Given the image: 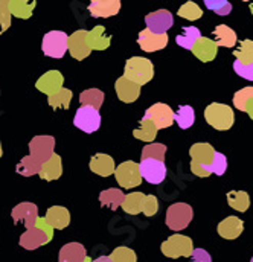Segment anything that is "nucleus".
I'll use <instances>...</instances> for the list:
<instances>
[{"label":"nucleus","mask_w":253,"mask_h":262,"mask_svg":"<svg viewBox=\"0 0 253 262\" xmlns=\"http://www.w3.org/2000/svg\"><path fill=\"white\" fill-rule=\"evenodd\" d=\"M214 154H215V149L212 148L210 143H206V142L194 143L189 149L191 171L197 177H209L210 174L206 171V168L212 163Z\"/></svg>","instance_id":"1"},{"label":"nucleus","mask_w":253,"mask_h":262,"mask_svg":"<svg viewBox=\"0 0 253 262\" xmlns=\"http://www.w3.org/2000/svg\"><path fill=\"white\" fill-rule=\"evenodd\" d=\"M124 76L126 79L139 84L140 87L143 84H148L153 76H154V66L151 60L143 58V57H131L126 60L125 69H124Z\"/></svg>","instance_id":"2"},{"label":"nucleus","mask_w":253,"mask_h":262,"mask_svg":"<svg viewBox=\"0 0 253 262\" xmlns=\"http://www.w3.org/2000/svg\"><path fill=\"white\" fill-rule=\"evenodd\" d=\"M204 119L215 130L226 131L232 128L234 121H235V115H234V110L229 105L212 102L204 110Z\"/></svg>","instance_id":"3"},{"label":"nucleus","mask_w":253,"mask_h":262,"mask_svg":"<svg viewBox=\"0 0 253 262\" xmlns=\"http://www.w3.org/2000/svg\"><path fill=\"white\" fill-rule=\"evenodd\" d=\"M162 253L166 256V258H171V259H177L180 256L183 258H189L194 253V243L189 236H185V235H173L170 236L166 241L162 243V247H160Z\"/></svg>","instance_id":"4"},{"label":"nucleus","mask_w":253,"mask_h":262,"mask_svg":"<svg viewBox=\"0 0 253 262\" xmlns=\"http://www.w3.org/2000/svg\"><path fill=\"white\" fill-rule=\"evenodd\" d=\"M69 49V35L63 31H51L43 37L41 51L51 58H63Z\"/></svg>","instance_id":"5"},{"label":"nucleus","mask_w":253,"mask_h":262,"mask_svg":"<svg viewBox=\"0 0 253 262\" xmlns=\"http://www.w3.org/2000/svg\"><path fill=\"white\" fill-rule=\"evenodd\" d=\"M194 216V210L189 204L186 203H176L173 206L168 207L166 210V226L171 230H183L189 226V223L192 221Z\"/></svg>","instance_id":"6"},{"label":"nucleus","mask_w":253,"mask_h":262,"mask_svg":"<svg viewBox=\"0 0 253 262\" xmlns=\"http://www.w3.org/2000/svg\"><path fill=\"white\" fill-rule=\"evenodd\" d=\"M115 177L116 182L121 185V188L124 189H131L136 188L142 183V176H140V169H139V163L136 162H124L121 163L116 171H115Z\"/></svg>","instance_id":"7"},{"label":"nucleus","mask_w":253,"mask_h":262,"mask_svg":"<svg viewBox=\"0 0 253 262\" xmlns=\"http://www.w3.org/2000/svg\"><path fill=\"white\" fill-rule=\"evenodd\" d=\"M73 125L81 131L92 134L101 127V115L92 107H79L73 118Z\"/></svg>","instance_id":"8"},{"label":"nucleus","mask_w":253,"mask_h":262,"mask_svg":"<svg viewBox=\"0 0 253 262\" xmlns=\"http://www.w3.org/2000/svg\"><path fill=\"white\" fill-rule=\"evenodd\" d=\"M145 118L153 121L154 125L157 127V130L170 128L176 122V113L173 112V108L166 104H162V102L151 105L145 112Z\"/></svg>","instance_id":"9"},{"label":"nucleus","mask_w":253,"mask_h":262,"mask_svg":"<svg viewBox=\"0 0 253 262\" xmlns=\"http://www.w3.org/2000/svg\"><path fill=\"white\" fill-rule=\"evenodd\" d=\"M55 148V139L52 136H37L29 142V151L31 156L38 159L41 163H46L52 159Z\"/></svg>","instance_id":"10"},{"label":"nucleus","mask_w":253,"mask_h":262,"mask_svg":"<svg viewBox=\"0 0 253 262\" xmlns=\"http://www.w3.org/2000/svg\"><path fill=\"white\" fill-rule=\"evenodd\" d=\"M139 169H140V176L143 180H146L151 185H159L165 180L166 177V166L165 162H159V160H153V159H146V160H140L139 163Z\"/></svg>","instance_id":"11"},{"label":"nucleus","mask_w":253,"mask_h":262,"mask_svg":"<svg viewBox=\"0 0 253 262\" xmlns=\"http://www.w3.org/2000/svg\"><path fill=\"white\" fill-rule=\"evenodd\" d=\"M11 216L14 220V223L17 224L18 221H23L26 230L32 229L37 226V221H38V207L37 204L34 203H29V201H25V203H18L12 212H11Z\"/></svg>","instance_id":"12"},{"label":"nucleus","mask_w":253,"mask_h":262,"mask_svg":"<svg viewBox=\"0 0 253 262\" xmlns=\"http://www.w3.org/2000/svg\"><path fill=\"white\" fill-rule=\"evenodd\" d=\"M145 23H146V29H150L154 34L163 35V34L168 32V29H171V26L174 23V18H173V14L170 11L159 9V11H154V12L148 14L145 17Z\"/></svg>","instance_id":"13"},{"label":"nucleus","mask_w":253,"mask_h":262,"mask_svg":"<svg viewBox=\"0 0 253 262\" xmlns=\"http://www.w3.org/2000/svg\"><path fill=\"white\" fill-rule=\"evenodd\" d=\"M87 35H89V31L79 29V31H75L69 37V54L78 61L86 60L92 52V49L87 43Z\"/></svg>","instance_id":"14"},{"label":"nucleus","mask_w":253,"mask_h":262,"mask_svg":"<svg viewBox=\"0 0 253 262\" xmlns=\"http://www.w3.org/2000/svg\"><path fill=\"white\" fill-rule=\"evenodd\" d=\"M64 84V76L61 75V72L58 70H49L46 72L45 75H41L38 78V81L35 82V87L38 92L48 95V96H52L55 95L57 92H60L63 89Z\"/></svg>","instance_id":"15"},{"label":"nucleus","mask_w":253,"mask_h":262,"mask_svg":"<svg viewBox=\"0 0 253 262\" xmlns=\"http://www.w3.org/2000/svg\"><path fill=\"white\" fill-rule=\"evenodd\" d=\"M52 238L49 236V233L46 230H43L41 227L35 226L29 230H26L22 236H20V241L18 244L26 249V250H35L41 246H46Z\"/></svg>","instance_id":"16"},{"label":"nucleus","mask_w":253,"mask_h":262,"mask_svg":"<svg viewBox=\"0 0 253 262\" xmlns=\"http://www.w3.org/2000/svg\"><path fill=\"white\" fill-rule=\"evenodd\" d=\"M137 43H139L142 51H145V52H156V51H160V49L166 48L168 35L166 34L159 35V34L151 32L150 29H143V31L139 32Z\"/></svg>","instance_id":"17"},{"label":"nucleus","mask_w":253,"mask_h":262,"mask_svg":"<svg viewBox=\"0 0 253 262\" xmlns=\"http://www.w3.org/2000/svg\"><path fill=\"white\" fill-rule=\"evenodd\" d=\"M121 9L119 0H93L89 5V11L96 18H107L116 15Z\"/></svg>","instance_id":"18"},{"label":"nucleus","mask_w":253,"mask_h":262,"mask_svg":"<svg viewBox=\"0 0 253 262\" xmlns=\"http://www.w3.org/2000/svg\"><path fill=\"white\" fill-rule=\"evenodd\" d=\"M192 54L195 55V58H198L201 63H209L212 60H215L217 54H218V46L215 41H212L210 38L206 37H200L198 41L195 43V46L192 48Z\"/></svg>","instance_id":"19"},{"label":"nucleus","mask_w":253,"mask_h":262,"mask_svg":"<svg viewBox=\"0 0 253 262\" xmlns=\"http://www.w3.org/2000/svg\"><path fill=\"white\" fill-rule=\"evenodd\" d=\"M115 90L118 93V98L125 102V104H130V102H134L139 95H140V85L126 79L125 76H121L116 82H115Z\"/></svg>","instance_id":"20"},{"label":"nucleus","mask_w":253,"mask_h":262,"mask_svg":"<svg viewBox=\"0 0 253 262\" xmlns=\"http://www.w3.org/2000/svg\"><path fill=\"white\" fill-rule=\"evenodd\" d=\"M90 171L101 177H109L115 174L116 166H115L113 157H110L109 154H101V152L95 154L90 160Z\"/></svg>","instance_id":"21"},{"label":"nucleus","mask_w":253,"mask_h":262,"mask_svg":"<svg viewBox=\"0 0 253 262\" xmlns=\"http://www.w3.org/2000/svg\"><path fill=\"white\" fill-rule=\"evenodd\" d=\"M217 230L218 235L224 239H237L244 230V223L237 216H227L218 224Z\"/></svg>","instance_id":"22"},{"label":"nucleus","mask_w":253,"mask_h":262,"mask_svg":"<svg viewBox=\"0 0 253 262\" xmlns=\"http://www.w3.org/2000/svg\"><path fill=\"white\" fill-rule=\"evenodd\" d=\"M46 221L55 230H63L70 224V213L63 206H52L46 212Z\"/></svg>","instance_id":"23"},{"label":"nucleus","mask_w":253,"mask_h":262,"mask_svg":"<svg viewBox=\"0 0 253 262\" xmlns=\"http://www.w3.org/2000/svg\"><path fill=\"white\" fill-rule=\"evenodd\" d=\"M87 259V253L82 244L79 243H69L61 247L58 262H84Z\"/></svg>","instance_id":"24"},{"label":"nucleus","mask_w":253,"mask_h":262,"mask_svg":"<svg viewBox=\"0 0 253 262\" xmlns=\"http://www.w3.org/2000/svg\"><path fill=\"white\" fill-rule=\"evenodd\" d=\"M63 174V163H61V157L58 154H54L51 160H48L46 163H43L41 171H40V179L45 182H54L58 180Z\"/></svg>","instance_id":"25"},{"label":"nucleus","mask_w":253,"mask_h":262,"mask_svg":"<svg viewBox=\"0 0 253 262\" xmlns=\"http://www.w3.org/2000/svg\"><path fill=\"white\" fill-rule=\"evenodd\" d=\"M112 37L106 35V29L102 26H96L92 31H89L87 35V43L92 51H106L110 48Z\"/></svg>","instance_id":"26"},{"label":"nucleus","mask_w":253,"mask_h":262,"mask_svg":"<svg viewBox=\"0 0 253 262\" xmlns=\"http://www.w3.org/2000/svg\"><path fill=\"white\" fill-rule=\"evenodd\" d=\"M6 5L11 11V14L17 18L28 20L34 14V8L37 2H28V0H6Z\"/></svg>","instance_id":"27"},{"label":"nucleus","mask_w":253,"mask_h":262,"mask_svg":"<svg viewBox=\"0 0 253 262\" xmlns=\"http://www.w3.org/2000/svg\"><path fill=\"white\" fill-rule=\"evenodd\" d=\"M41 166H43V163L38 159H35L32 156H26L17 163L15 172L23 176V177H31V176H35V174H40Z\"/></svg>","instance_id":"28"},{"label":"nucleus","mask_w":253,"mask_h":262,"mask_svg":"<svg viewBox=\"0 0 253 262\" xmlns=\"http://www.w3.org/2000/svg\"><path fill=\"white\" fill-rule=\"evenodd\" d=\"M215 35V43L217 46L223 48H234L237 45V34L232 28L226 25H218L214 31Z\"/></svg>","instance_id":"29"},{"label":"nucleus","mask_w":253,"mask_h":262,"mask_svg":"<svg viewBox=\"0 0 253 262\" xmlns=\"http://www.w3.org/2000/svg\"><path fill=\"white\" fill-rule=\"evenodd\" d=\"M145 198L146 195L142 194V192H133V194H126L124 198V203H122V209L125 213L130 215H137L143 210V203H145Z\"/></svg>","instance_id":"30"},{"label":"nucleus","mask_w":253,"mask_h":262,"mask_svg":"<svg viewBox=\"0 0 253 262\" xmlns=\"http://www.w3.org/2000/svg\"><path fill=\"white\" fill-rule=\"evenodd\" d=\"M124 198H125L124 192H122L121 189H116V188H110V189L102 191V192L99 194V201H101V204L110 207L112 210H116L119 206H122Z\"/></svg>","instance_id":"31"},{"label":"nucleus","mask_w":253,"mask_h":262,"mask_svg":"<svg viewBox=\"0 0 253 262\" xmlns=\"http://www.w3.org/2000/svg\"><path fill=\"white\" fill-rule=\"evenodd\" d=\"M200 31L198 28L195 26H188V28H183L182 34L176 37V43L183 48V49H188V51H192V48L195 46V43L198 41L200 38Z\"/></svg>","instance_id":"32"},{"label":"nucleus","mask_w":253,"mask_h":262,"mask_svg":"<svg viewBox=\"0 0 253 262\" xmlns=\"http://www.w3.org/2000/svg\"><path fill=\"white\" fill-rule=\"evenodd\" d=\"M157 131L159 130L154 125V122L143 116L140 121V127L133 131V136L139 140H143V142H153L157 136Z\"/></svg>","instance_id":"33"},{"label":"nucleus","mask_w":253,"mask_h":262,"mask_svg":"<svg viewBox=\"0 0 253 262\" xmlns=\"http://www.w3.org/2000/svg\"><path fill=\"white\" fill-rule=\"evenodd\" d=\"M79 102L82 104V107H92V108L98 110L104 102V93L98 89L84 90L79 95Z\"/></svg>","instance_id":"34"},{"label":"nucleus","mask_w":253,"mask_h":262,"mask_svg":"<svg viewBox=\"0 0 253 262\" xmlns=\"http://www.w3.org/2000/svg\"><path fill=\"white\" fill-rule=\"evenodd\" d=\"M227 203L232 209L238 212H246L250 206V198L246 191H230L227 192Z\"/></svg>","instance_id":"35"},{"label":"nucleus","mask_w":253,"mask_h":262,"mask_svg":"<svg viewBox=\"0 0 253 262\" xmlns=\"http://www.w3.org/2000/svg\"><path fill=\"white\" fill-rule=\"evenodd\" d=\"M72 90H69V89H61L60 92H57L55 95H52V96H48V104L54 108V110H57V108H63V110H67L69 108V105H70V102H72Z\"/></svg>","instance_id":"36"},{"label":"nucleus","mask_w":253,"mask_h":262,"mask_svg":"<svg viewBox=\"0 0 253 262\" xmlns=\"http://www.w3.org/2000/svg\"><path fill=\"white\" fill-rule=\"evenodd\" d=\"M165 156H166V145H163V143H150V145L143 146L140 157H142V160L153 159V160L165 162Z\"/></svg>","instance_id":"37"},{"label":"nucleus","mask_w":253,"mask_h":262,"mask_svg":"<svg viewBox=\"0 0 253 262\" xmlns=\"http://www.w3.org/2000/svg\"><path fill=\"white\" fill-rule=\"evenodd\" d=\"M234 55L237 58V61H240L241 64L249 66L253 64V41L252 40H243L240 43V49L234 51Z\"/></svg>","instance_id":"38"},{"label":"nucleus","mask_w":253,"mask_h":262,"mask_svg":"<svg viewBox=\"0 0 253 262\" xmlns=\"http://www.w3.org/2000/svg\"><path fill=\"white\" fill-rule=\"evenodd\" d=\"M194 121H195V113L191 105H182L176 113V122L182 130H188L189 127H192Z\"/></svg>","instance_id":"39"},{"label":"nucleus","mask_w":253,"mask_h":262,"mask_svg":"<svg viewBox=\"0 0 253 262\" xmlns=\"http://www.w3.org/2000/svg\"><path fill=\"white\" fill-rule=\"evenodd\" d=\"M253 99V87H244L234 95V105L240 112H246L247 104Z\"/></svg>","instance_id":"40"},{"label":"nucleus","mask_w":253,"mask_h":262,"mask_svg":"<svg viewBox=\"0 0 253 262\" xmlns=\"http://www.w3.org/2000/svg\"><path fill=\"white\" fill-rule=\"evenodd\" d=\"M227 169V159L223 152H218L215 151L214 154V160L212 163L206 168V171L209 174H215V176H223Z\"/></svg>","instance_id":"41"},{"label":"nucleus","mask_w":253,"mask_h":262,"mask_svg":"<svg viewBox=\"0 0 253 262\" xmlns=\"http://www.w3.org/2000/svg\"><path fill=\"white\" fill-rule=\"evenodd\" d=\"M177 14H179V17H182V18H186V20L194 21V20H198V18L203 15V11H201V8H200L197 3H194V2H186L185 5L180 6V9L177 11Z\"/></svg>","instance_id":"42"},{"label":"nucleus","mask_w":253,"mask_h":262,"mask_svg":"<svg viewBox=\"0 0 253 262\" xmlns=\"http://www.w3.org/2000/svg\"><path fill=\"white\" fill-rule=\"evenodd\" d=\"M113 262H137V256L134 253V250L128 249V247H118L112 252L110 255Z\"/></svg>","instance_id":"43"},{"label":"nucleus","mask_w":253,"mask_h":262,"mask_svg":"<svg viewBox=\"0 0 253 262\" xmlns=\"http://www.w3.org/2000/svg\"><path fill=\"white\" fill-rule=\"evenodd\" d=\"M204 5L218 15H229L232 11V5L227 0H204Z\"/></svg>","instance_id":"44"},{"label":"nucleus","mask_w":253,"mask_h":262,"mask_svg":"<svg viewBox=\"0 0 253 262\" xmlns=\"http://www.w3.org/2000/svg\"><path fill=\"white\" fill-rule=\"evenodd\" d=\"M11 11L6 5V0H0V34L6 32L11 28Z\"/></svg>","instance_id":"45"},{"label":"nucleus","mask_w":253,"mask_h":262,"mask_svg":"<svg viewBox=\"0 0 253 262\" xmlns=\"http://www.w3.org/2000/svg\"><path fill=\"white\" fill-rule=\"evenodd\" d=\"M146 216H154L159 212V201L154 195H146L145 203H143V210H142Z\"/></svg>","instance_id":"46"},{"label":"nucleus","mask_w":253,"mask_h":262,"mask_svg":"<svg viewBox=\"0 0 253 262\" xmlns=\"http://www.w3.org/2000/svg\"><path fill=\"white\" fill-rule=\"evenodd\" d=\"M234 70H235V73L240 75L241 78L249 79V81H253V64L244 66L241 64L240 61L235 60V63H234Z\"/></svg>","instance_id":"47"},{"label":"nucleus","mask_w":253,"mask_h":262,"mask_svg":"<svg viewBox=\"0 0 253 262\" xmlns=\"http://www.w3.org/2000/svg\"><path fill=\"white\" fill-rule=\"evenodd\" d=\"M189 262H212V259H210V255L206 250L195 249L194 253H192V256H191Z\"/></svg>","instance_id":"48"},{"label":"nucleus","mask_w":253,"mask_h":262,"mask_svg":"<svg viewBox=\"0 0 253 262\" xmlns=\"http://www.w3.org/2000/svg\"><path fill=\"white\" fill-rule=\"evenodd\" d=\"M246 113L250 116V119L253 121V99L249 102V104H247V107H246Z\"/></svg>","instance_id":"49"},{"label":"nucleus","mask_w":253,"mask_h":262,"mask_svg":"<svg viewBox=\"0 0 253 262\" xmlns=\"http://www.w3.org/2000/svg\"><path fill=\"white\" fill-rule=\"evenodd\" d=\"M92 262H113L112 261V258L110 256H99V258H96L95 261Z\"/></svg>","instance_id":"50"},{"label":"nucleus","mask_w":253,"mask_h":262,"mask_svg":"<svg viewBox=\"0 0 253 262\" xmlns=\"http://www.w3.org/2000/svg\"><path fill=\"white\" fill-rule=\"evenodd\" d=\"M2 156H3V149H2V143H0V159H2Z\"/></svg>","instance_id":"51"},{"label":"nucleus","mask_w":253,"mask_h":262,"mask_svg":"<svg viewBox=\"0 0 253 262\" xmlns=\"http://www.w3.org/2000/svg\"><path fill=\"white\" fill-rule=\"evenodd\" d=\"M84 262H92V259H90V258L87 256V259H86V261H84Z\"/></svg>","instance_id":"52"},{"label":"nucleus","mask_w":253,"mask_h":262,"mask_svg":"<svg viewBox=\"0 0 253 262\" xmlns=\"http://www.w3.org/2000/svg\"><path fill=\"white\" fill-rule=\"evenodd\" d=\"M250 11H252V14H253V3L250 5Z\"/></svg>","instance_id":"53"},{"label":"nucleus","mask_w":253,"mask_h":262,"mask_svg":"<svg viewBox=\"0 0 253 262\" xmlns=\"http://www.w3.org/2000/svg\"><path fill=\"white\" fill-rule=\"evenodd\" d=\"M250 262H253V258H252V259H250Z\"/></svg>","instance_id":"54"}]
</instances>
